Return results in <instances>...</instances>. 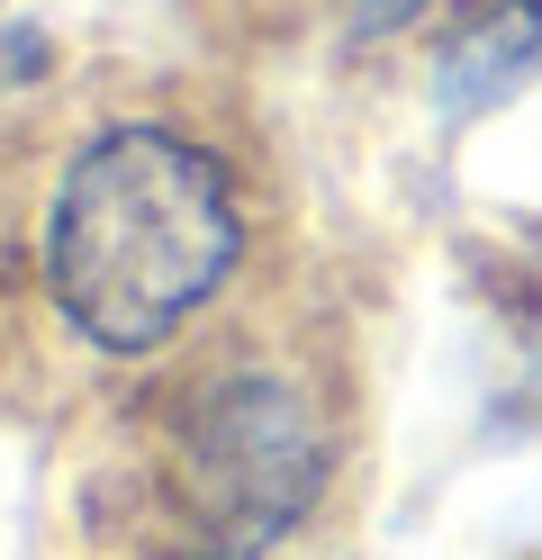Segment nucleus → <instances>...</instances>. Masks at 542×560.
<instances>
[{"instance_id":"7ed1b4c3","label":"nucleus","mask_w":542,"mask_h":560,"mask_svg":"<svg viewBox=\"0 0 542 560\" xmlns=\"http://www.w3.org/2000/svg\"><path fill=\"white\" fill-rule=\"evenodd\" d=\"M533 73H542V0H497L434 55V100H443V118H480Z\"/></svg>"},{"instance_id":"20e7f679","label":"nucleus","mask_w":542,"mask_h":560,"mask_svg":"<svg viewBox=\"0 0 542 560\" xmlns=\"http://www.w3.org/2000/svg\"><path fill=\"white\" fill-rule=\"evenodd\" d=\"M425 10V0H361V10H353V27H361V37H389V27H407Z\"/></svg>"},{"instance_id":"f257e3e1","label":"nucleus","mask_w":542,"mask_h":560,"mask_svg":"<svg viewBox=\"0 0 542 560\" xmlns=\"http://www.w3.org/2000/svg\"><path fill=\"white\" fill-rule=\"evenodd\" d=\"M244 218L217 154L172 127H108L72 154L46 218V290L100 353H154L227 290Z\"/></svg>"},{"instance_id":"f03ea898","label":"nucleus","mask_w":542,"mask_h":560,"mask_svg":"<svg viewBox=\"0 0 542 560\" xmlns=\"http://www.w3.org/2000/svg\"><path fill=\"white\" fill-rule=\"evenodd\" d=\"M325 488V434L289 380H208L172 425L163 506L181 560H263Z\"/></svg>"}]
</instances>
